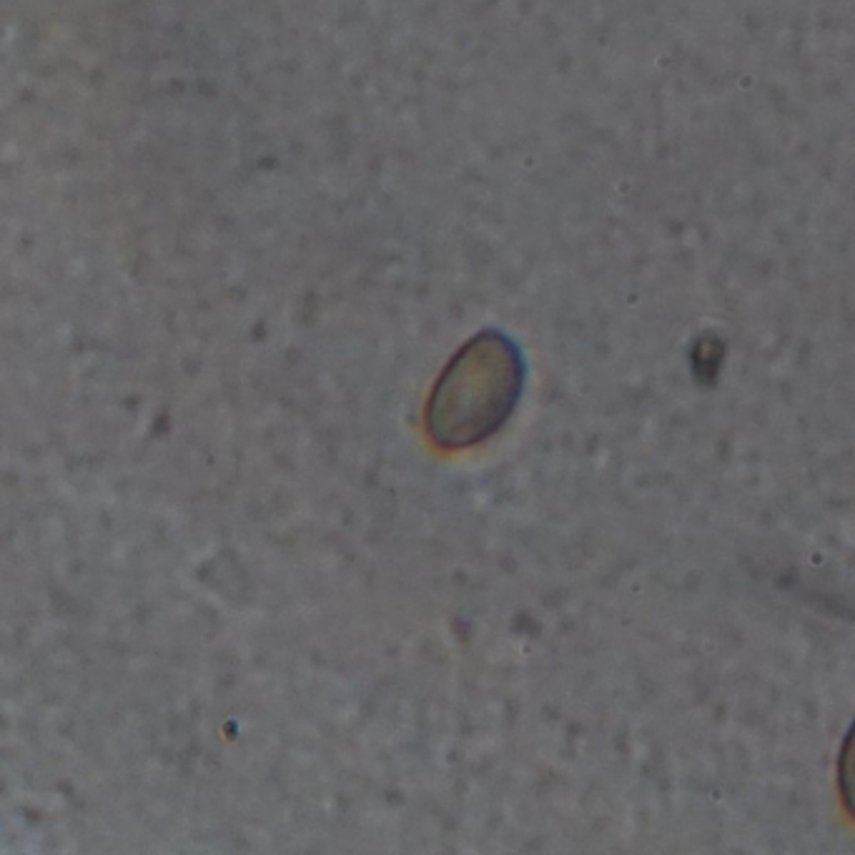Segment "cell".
<instances>
[{"instance_id": "obj_1", "label": "cell", "mask_w": 855, "mask_h": 855, "mask_svg": "<svg viewBox=\"0 0 855 855\" xmlns=\"http://www.w3.org/2000/svg\"><path fill=\"white\" fill-rule=\"evenodd\" d=\"M525 384V362L515 341L499 331L474 336L454 357L429 407L439 442L469 444L489 437L515 409Z\"/></svg>"}, {"instance_id": "obj_2", "label": "cell", "mask_w": 855, "mask_h": 855, "mask_svg": "<svg viewBox=\"0 0 855 855\" xmlns=\"http://www.w3.org/2000/svg\"><path fill=\"white\" fill-rule=\"evenodd\" d=\"M838 788L845 810L855 818V723L848 730L838 758Z\"/></svg>"}]
</instances>
